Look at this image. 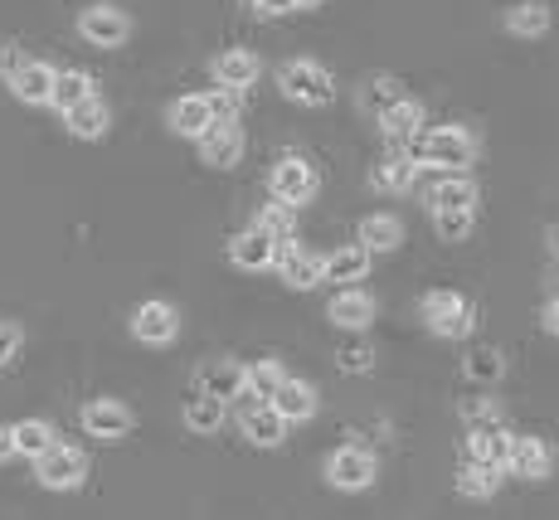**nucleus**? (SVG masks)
<instances>
[{"mask_svg": "<svg viewBox=\"0 0 559 520\" xmlns=\"http://www.w3.org/2000/svg\"><path fill=\"white\" fill-rule=\"evenodd\" d=\"M258 15H287V10H297V0H253Z\"/></svg>", "mask_w": 559, "mask_h": 520, "instance_id": "nucleus-42", "label": "nucleus"}, {"mask_svg": "<svg viewBox=\"0 0 559 520\" xmlns=\"http://www.w3.org/2000/svg\"><path fill=\"white\" fill-rule=\"evenodd\" d=\"M277 385H283V365L277 361H258V365L243 370V389H249L253 399H263V404L277 394Z\"/></svg>", "mask_w": 559, "mask_h": 520, "instance_id": "nucleus-35", "label": "nucleus"}, {"mask_svg": "<svg viewBox=\"0 0 559 520\" xmlns=\"http://www.w3.org/2000/svg\"><path fill=\"white\" fill-rule=\"evenodd\" d=\"M10 433H15V452H25V458H39L53 448V424L45 418H20V424H10Z\"/></svg>", "mask_w": 559, "mask_h": 520, "instance_id": "nucleus-33", "label": "nucleus"}, {"mask_svg": "<svg viewBox=\"0 0 559 520\" xmlns=\"http://www.w3.org/2000/svg\"><path fill=\"white\" fill-rule=\"evenodd\" d=\"M477 204V180L467 170H438L433 180L424 186V210L438 214V210H472Z\"/></svg>", "mask_w": 559, "mask_h": 520, "instance_id": "nucleus-9", "label": "nucleus"}, {"mask_svg": "<svg viewBox=\"0 0 559 520\" xmlns=\"http://www.w3.org/2000/svg\"><path fill=\"white\" fill-rule=\"evenodd\" d=\"M277 88H283L287 103L326 107L331 97H336V79H331V69L317 59H287L283 69H277Z\"/></svg>", "mask_w": 559, "mask_h": 520, "instance_id": "nucleus-2", "label": "nucleus"}, {"mask_svg": "<svg viewBox=\"0 0 559 520\" xmlns=\"http://www.w3.org/2000/svg\"><path fill=\"white\" fill-rule=\"evenodd\" d=\"M311 5H321V0H297V10H311Z\"/></svg>", "mask_w": 559, "mask_h": 520, "instance_id": "nucleus-46", "label": "nucleus"}, {"mask_svg": "<svg viewBox=\"0 0 559 520\" xmlns=\"http://www.w3.org/2000/svg\"><path fill=\"white\" fill-rule=\"evenodd\" d=\"M88 93H93V79H88V73H83V69H59V73H53L49 107H59V113H69V107H79Z\"/></svg>", "mask_w": 559, "mask_h": 520, "instance_id": "nucleus-32", "label": "nucleus"}, {"mask_svg": "<svg viewBox=\"0 0 559 520\" xmlns=\"http://www.w3.org/2000/svg\"><path fill=\"white\" fill-rule=\"evenodd\" d=\"M273 258H277V244L263 229H253V224L243 234L229 238V263L239 268V273H267V268H273Z\"/></svg>", "mask_w": 559, "mask_h": 520, "instance_id": "nucleus-15", "label": "nucleus"}, {"mask_svg": "<svg viewBox=\"0 0 559 520\" xmlns=\"http://www.w3.org/2000/svg\"><path fill=\"white\" fill-rule=\"evenodd\" d=\"M540 321H545V331H550V335H559V297H550V302H545Z\"/></svg>", "mask_w": 559, "mask_h": 520, "instance_id": "nucleus-43", "label": "nucleus"}, {"mask_svg": "<svg viewBox=\"0 0 559 520\" xmlns=\"http://www.w3.org/2000/svg\"><path fill=\"white\" fill-rule=\"evenodd\" d=\"M186 428L190 433H200V438H210V433H219L224 428V418H229V404H224V399H210V394H195L186 404Z\"/></svg>", "mask_w": 559, "mask_h": 520, "instance_id": "nucleus-29", "label": "nucleus"}, {"mask_svg": "<svg viewBox=\"0 0 559 520\" xmlns=\"http://www.w3.org/2000/svg\"><path fill=\"white\" fill-rule=\"evenodd\" d=\"M239 428H243V438H249L253 448H277V442L287 438V418L277 414L273 404H249V409H239Z\"/></svg>", "mask_w": 559, "mask_h": 520, "instance_id": "nucleus-22", "label": "nucleus"}, {"mask_svg": "<svg viewBox=\"0 0 559 520\" xmlns=\"http://www.w3.org/2000/svg\"><path fill=\"white\" fill-rule=\"evenodd\" d=\"M336 361H341V370H346V375H365V370H374V345L350 341L346 351L336 355Z\"/></svg>", "mask_w": 559, "mask_h": 520, "instance_id": "nucleus-37", "label": "nucleus"}, {"mask_svg": "<svg viewBox=\"0 0 559 520\" xmlns=\"http://www.w3.org/2000/svg\"><path fill=\"white\" fill-rule=\"evenodd\" d=\"M20 63H25V54H20L15 45H0V79H5V83H10V73H15V69H20Z\"/></svg>", "mask_w": 559, "mask_h": 520, "instance_id": "nucleus-41", "label": "nucleus"}, {"mask_svg": "<svg viewBox=\"0 0 559 520\" xmlns=\"http://www.w3.org/2000/svg\"><path fill=\"white\" fill-rule=\"evenodd\" d=\"M239 389H243V365L239 361H204L195 370V394H210V399L234 404Z\"/></svg>", "mask_w": 559, "mask_h": 520, "instance_id": "nucleus-23", "label": "nucleus"}, {"mask_svg": "<svg viewBox=\"0 0 559 520\" xmlns=\"http://www.w3.org/2000/svg\"><path fill=\"white\" fill-rule=\"evenodd\" d=\"M132 335L142 345H170L180 335V311L170 307V302H160V297L142 302V307L132 311Z\"/></svg>", "mask_w": 559, "mask_h": 520, "instance_id": "nucleus-11", "label": "nucleus"}, {"mask_svg": "<svg viewBox=\"0 0 559 520\" xmlns=\"http://www.w3.org/2000/svg\"><path fill=\"white\" fill-rule=\"evenodd\" d=\"M210 122H214V113H210V103H204V93L176 97V103H170V113H166V127H170V132H176V137H190V142H195V137H200Z\"/></svg>", "mask_w": 559, "mask_h": 520, "instance_id": "nucleus-26", "label": "nucleus"}, {"mask_svg": "<svg viewBox=\"0 0 559 520\" xmlns=\"http://www.w3.org/2000/svg\"><path fill=\"white\" fill-rule=\"evenodd\" d=\"M15 458V433H10V424H0V462Z\"/></svg>", "mask_w": 559, "mask_h": 520, "instance_id": "nucleus-44", "label": "nucleus"}, {"mask_svg": "<svg viewBox=\"0 0 559 520\" xmlns=\"http://www.w3.org/2000/svg\"><path fill=\"white\" fill-rule=\"evenodd\" d=\"M507 29H511L515 39H540L545 29H550V5H540V0L511 5V10H507Z\"/></svg>", "mask_w": 559, "mask_h": 520, "instance_id": "nucleus-30", "label": "nucleus"}, {"mask_svg": "<svg viewBox=\"0 0 559 520\" xmlns=\"http://www.w3.org/2000/svg\"><path fill=\"white\" fill-rule=\"evenodd\" d=\"M370 263H374L370 248L346 244V248H336V253L321 258V283H360V277L370 273Z\"/></svg>", "mask_w": 559, "mask_h": 520, "instance_id": "nucleus-25", "label": "nucleus"}, {"mask_svg": "<svg viewBox=\"0 0 559 520\" xmlns=\"http://www.w3.org/2000/svg\"><path fill=\"white\" fill-rule=\"evenodd\" d=\"M356 244L370 248V253H394L404 244V224L394 214H365L356 229Z\"/></svg>", "mask_w": 559, "mask_h": 520, "instance_id": "nucleus-27", "label": "nucleus"}, {"mask_svg": "<svg viewBox=\"0 0 559 520\" xmlns=\"http://www.w3.org/2000/svg\"><path fill=\"white\" fill-rule=\"evenodd\" d=\"M20 345H25V331L15 327V321H0V365H10L20 355Z\"/></svg>", "mask_w": 559, "mask_h": 520, "instance_id": "nucleus-40", "label": "nucleus"}, {"mask_svg": "<svg viewBox=\"0 0 559 520\" xmlns=\"http://www.w3.org/2000/svg\"><path fill=\"white\" fill-rule=\"evenodd\" d=\"M195 146H200L204 166L229 170V166H239V161H243V127L239 122H210L195 137Z\"/></svg>", "mask_w": 559, "mask_h": 520, "instance_id": "nucleus-10", "label": "nucleus"}, {"mask_svg": "<svg viewBox=\"0 0 559 520\" xmlns=\"http://www.w3.org/2000/svg\"><path fill=\"white\" fill-rule=\"evenodd\" d=\"M545 238H550V253L559 258V224H550V234H545Z\"/></svg>", "mask_w": 559, "mask_h": 520, "instance_id": "nucleus-45", "label": "nucleus"}, {"mask_svg": "<svg viewBox=\"0 0 559 520\" xmlns=\"http://www.w3.org/2000/svg\"><path fill=\"white\" fill-rule=\"evenodd\" d=\"M408 156L433 170H467L472 161H477V137H472V127H457V122L428 127V132H418V142L408 146Z\"/></svg>", "mask_w": 559, "mask_h": 520, "instance_id": "nucleus-1", "label": "nucleus"}, {"mask_svg": "<svg viewBox=\"0 0 559 520\" xmlns=\"http://www.w3.org/2000/svg\"><path fill=\"white\" fill-rule=\"evenodd\" d=\"M204 103H210L214 122H239V93H234V88H214V93H204Z\"/></svg>", "mask_w": 559, "mask_h": 520, "instance_id": "nucleus-38", "label": "nucleus"}, {"mask_svg": "<svg viewBox=\"0 0 559 520\" xmlns=\"http://www.w3.org/2000/svg\"><path fill=\"white\" fill-rule=\"evenodd\" d=\"M501 472L521 476V482H545V476L555 472L550 442L535 438V433H511V448H507V462H501Z\"/></svg>", "mask_w": 559, "mask_h": 520, "instance_id": "nucleus-5", "label": "nucleus"}, {"mask_svg": "<svg viewBox=\"0 0 559 520\" xmlns=\"http://www.w3.org/2000/svg\"><path fill=\"white\" fill-rule=\"evenodd\" d=\"M267 404H273L277 414L287 418V424H307V418H317L321 394H317V385H307V379L283 375V385H277V394L267 399Z\"/></svg>", "mask_w": 559, "mask_h": 520, "instance_id": "nucleus-16", "label": "nucleus"}, {"mask_svg": "<svg viewBox=\"0 0 559 520\" xmlns=\"http://www.w3.org/2000/svg\"><path fill=\"white\" fill-rule=\"evenodd\" d=\"M267 190H273V200H283V204H293V210H302V204L317 200L321 176H317V166H311L307 156H283V161L273 166V176H267Z\"/></svg>", "mask_w": 559, "mask_h": 520, "instance_id": "nucleus-4", "label": "nucleus"}, {"mask_svg": "<svg viewBox=\"0 0 559 520\" xmlns=\"http://www.w3.org/2000/svg\"><path fill=\"white\" fill-rule=\"evenodd\" d=\"M374 311H380V302H374L365 287H341L336 297H331L326 317L336 321V327H346V331H365L374 321Z\"/></svg>", "mask_w": 559, "mask_h": 520, "instance_id": "nucleus-19", "label": "nucleus"}, {"mask_svg": "<svg viewBox=\"0 0 559 520\" xmlns=\"http://www.w3.org/2000/svg\"><path fill=\"white\" fill-rule=\"evenodd\" d=\"M457 496H467V501H491L501 486V468H491V462H467L462 458V468L453 476Z\"/></svg>", "mask_w": 559, "mask_h": 520, "instance_id": "nucleus-28", "label": "nucleus"}, {"mask_svg": "<svg viewBox=\"0 0 559 520\" xmlns=\"http://www.w3.org/2000/svg\"><path fill=\"white\" fill-rule=\"evenodd\" d=\"M424 103L418 97H408L400 93L390 107H380V132H384V142H394V146H404V142H414L418 132H424Z\"/></svg>", "mask_w": 559, "mask_h": 520, "instance_id": "nucleus-14", "label": "nucleus"}, {"mask_svg": "<svg viewBox=\"0 0 559 520\" xmlns=\"http://www.w3.org/2000/svg\"><path fill=\"white\" fill-rule=\"evenodd\" d=\"M418 170H424V166H418V161L408 156V151L394 146L390 156L374 161V166H370V186H374V190H384V194H408V190L418 186Z\"/></svg>", "mask_w": 559, "mask_h": 520, "instance_id": "nucleus-17", "label": "nucleus"}, {"mask_svg": "<svg viewBox=\"0 0 559 520\" xmlns=\"http://www.w3.org/2000/svg\"><path fill=\"white\" fill-rule=\"evenodd\" d=\"M63 127H69L79 142H98V137H107V127H112V107H107L98 93H88L79 107L63 113Z\"/></svg>", "mask_w": 559, "mask_h": 520, "instance_id": "nucleus-24", "label": "nucleus"}, {"mask_svg": "<svg viewBox=\"0 0 559 520\" xmlns=\"http://www.w3.org/2000/svg\"><path fill=\"white\" fill-rule=\"evenodd\" d=\"M53 63L45 59H25L15 73H10V93L20 97V103H29V107H45L49 103V93H53Z\"/></svg>", "mask_w": 559, "mask_h": 520, "instance_id": "nucleus-20", "label": "nucleus"}, {"mask_svg": "<svg viewBox=\"0 0 559 520\" xmlns=\"http://www.w3.org/2000/svg\"><path fill=\"white\" fill-rule=\"evenodd\" d=\"M374 476H380V462L365 448H336L326 458V482L336 492H365V486H374Z\"/></svg>", "mask_w": 559, "mask_h": 520, "instance_id": "nucleus-8", "label": "nucleus"}, {"mask_svg": "<svg viewBox=\"0 0 559 520\" xmlns=\"http://www.w3.org/2000/svg\"><path fill=\"white\" fill-rule=\"evenodd\" d=\"M273 268L283 273V283L293 287V292H311V287L321 283V253H307V248H297V238L277 244Z\"/></svg>", "mask_w": 559, "mask_h": 520, "instance_id": "nucleus-13", "label": "nucleus"}, {"mask_svg": "<svg viewBox=\"0 0 559 520\" xmlns=\"http://www.w3.org/2000/svg\"><path fill=\"white\" fill-rule=\"evenodd\" d=\"M132 409L127 404H117V399H93L88 409H83V428L93 433V438H107V442H117V438H127L132 433Z\"/></svg>", "mask_w": 559, "mask_h": 520, "instance_id": "nucleus-18", "label": "nucleus"}, {"mask_svg": "<svg viewBox=\"0 0 559 520\" xmlns=\"http://www.w3.org/2000/svg\"><path fill=\"white\" fill-rule=\"evenodd\" d=\"M253 229H263L273 244H287V238H297V210L293 204H283V200L263 204V210L253 214Z\"/></svg>", "mask_w": 559, "mask_h": 520, "instance_id": "nucleus-31", "label": "nucleus"}, {"mask_svg": "<svg viewBox=\"0 0 559 520\" xmlns=\"http://www.w3.org/2000/svg\"><path fill=\"white\" fill-rule=\"evenodd\" d=\"M428 220H433V234L443 244H462V238H472V229H477V214L472 210H438Z\"/></svg>", "mask_w": 559, "mask_h": 520, "instance_id": "nucleus-34", "label": "nucleus"}, {"mask_svg": "<svg viewBox=\"0 0 559 520\" xmlns=\"http://www.w3.org/2000/svg\"><path fill=\"white\" fill-rule=\"evenodd\" d=\"M501 375H507V361H501V351L481 345V351L467 355V379H477V385H497Z\"/></svg>", "mask_w": 559, "mask_h": 520, "instance_id": "nucleus-36", "label": "nucleus"}, {"mask_svg": "<svg viewBox=\"0 0 559 520\" xmlns=\"http://www.w3.org/2000/svg\"><path fill=\"white\" fill-rule=\"evenodd\" d=\"M258 73H263V59H258L253 49H224L219 59H214V83H219V88L243 93L258 83Z\"/></svg>", "mask_w": 559, "mask_h": 520, "instance_id": "nucleus-21", "label": "nucleus"}, {"mask_svg": "<svg viewBox=\"0 0 559 520\" xmlns=\"http://www.w3.org/2000/svg\"><path fill=\"white\" fill-rule=\"evenodd\" d=\"M507 448H511V428L501 424V418H477L467 433V442H462V458L501 468V462H507Z\"/></svg>", "mask_w": 559, "mask_h": 520, "instance_id": "nucleus-12", "label": "nucleus"}, {"mask_svg": "<svg viewBox=\"0 0 559 520\" xmlns=\"http://www.w3.org/2000/svg\"><path fill=\"white\" fill-rule=\"evenodd\" d=\"M79 35L88 39L93 49H117V45H127V35H132V20H127V10L122 5H88V10H79Z\"/></svg>", "mask_w": 559, "mask_h": 520, "instance_id": "nucleus-6", "label": "nucleus"}, {"mask_svg": "<svg viewBox=\"0 0 559 520\" xmlns=\"http://www.w3.org/2000/svg\"><path fill=\"white\" fill-rule=\"evenodd\" d=\"M35 476H39V486H49V492H73V486L88 476V458H83L79 448L53 442L49 452H39L35 458Z\"/></svg>", "mask_w": 559, "mask_h": 520, "instance_id": "nucleus-7", "label": "nucleus"}, {"mask_svg": "<svg viewBox=\"0 0 559 520\" xmlns=\"http://www.w3.org/2000/svg\"><path fill=\"white\" fill-rule=\"evenodd\" d=\"M424 321L433 335H443V341H462V335L477 331V302L462 297V292H428L424 297Z\"/></svg>", "mask_w": 559, "mask_h": 520, "instance_id": "nucleus-3", "label": "nucleus"}, {"mask_svg": "<svg viewBox=\"0 0 559 520\" xmlns=\"http://www.w3.org/2000/svg\"><path fill=\"white\" fill-rule=\"evenodd\" d=\"M394 97H400V79H370L365 83V107H374V113L390 107Z\"/></svg>", "mask_w": 559, "mask_h": 520, "instance_id": "nucleus-39", "label": "nucleus"}]
</instances>
